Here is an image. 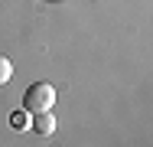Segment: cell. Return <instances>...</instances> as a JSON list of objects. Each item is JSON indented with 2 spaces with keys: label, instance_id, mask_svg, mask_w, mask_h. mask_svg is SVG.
Instances as JSON below:
<instances>
[{
  "label": "cell",
  "instance_id": "3957f363",
  "mask_svg": "<svg viewBox=\"0 0 153 147\" xmlns=\"http://www.w3.org/2000/svg\"><path fill=\"white\" fill-rule=\"evenodd\" d=\"M10 79H13V62L7 56H0V85H7Z\"/></svg>",
  "mask_w": 153,
  "mask_h": 147
},
{
  "label": "cell",
  "instance_id": "277c9868",
  "mask_svg": "<svg viewBox=\"0 0 153 147\" xmlns=\"http://www.w3.org/2000/svg\"><path fill=\"white\" fill-rule=\"evenodd\" d=\"M10 124H13L16 131H23V128H26V124H33V121L26 118V111H13V118H10Z\"/></svg>",
  "mask_w": 153,
  "mask_h": 147
},
{
  "label": "cell",
  "instance_id": "7a4b0ae2",
  "mask_svg": "<svg viewBox=\"0 0 153 147\" xmlns=\"http://www.w3.org/2000/svg\"><path fill=\"white\" fill-rule=\"evenodd\" d=\"M33 131L36 134H52L56 131V115L52 111H33Z\"/></svg>",
  "mask_w": 153,
  "mask_h": 147
},
{
  "label": "cell",
  "instance_id": "6da1fadb",
  "mask_svg": "<svg viewBox=\"0 0 153 147\" xmlns=\"http://www.w3.org/2000/svg\"><path fill=\"white\" fill-rule=\"evenodd\" d=\"M52 105H56V88H52V82H36L23 95V108L26 111H52Z\"/></svg>",
  "mask_w": 153,
  "mask_h": 147
}]
</instances>
